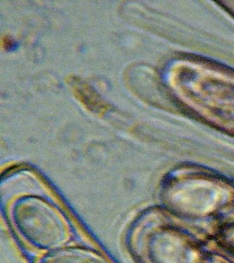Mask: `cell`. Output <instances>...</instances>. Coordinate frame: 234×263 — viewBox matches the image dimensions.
<instances>
[{
	"instance_id": "cell-4",
	"label": "cell",
	"mask_w": 234,
	"mask_h": 263,
	"mask_svg": "<svg viewBox=\"0 0 234 263\" xmlns=\"http://www.w3.org/2000/svg\"><path fill=\"white\" fill-rule=\"evenodd\" d=\"M3 46L6 49H11L14 46V42L9 37H5L3 39Z\"/></svg>"
},
{
	"instance_id": "cell-2",
	"label": "cell",
	"mask_w": 234,
	"mask_h": 263,
	"mask_svg": "<svg viewBox=\"0 0 234 263\" xmlns=\"http://www.w3.org/2000/svg\"><path fill=\"white\" fill-rule=\"evenodd\" d=\"M39 263H109L103 256L83 248H59L49 251Z\"/></svg>"
},
{
	"instance_id": "cell-1",
	"label": "cell",
	"mask_w": 234,
	"mask_h": 263,
	"mask_svg": "<svg viewBox=\"0 0 234 263\" xmlns=\"http://www.w3.org/2000/svg\"><path fill=\"white\" fill-rule=\"evenodd\" d=\"M13 222L23 237L37 249L53 251L68 240V226L57 209L38 197L19 199L12 209Z\"/></svg>"
},
{
	"instance_id": "cell-3",
	"label": "cell",
	"mask_w": 234,
	"mask_h": 263,
	"mask_svg": "<svg viewBox=\"0 0 234 263\" xmlns=\"http://www.w3.org/2000/svg\"><path fill=\"white\" fill-rule=\"evenodd\" d=\"M70 83L75 97L88 110L95 113H103L106 110L107 105L104 101L88 84L76 78L70 79Z\"/></svg>"
}]
</instances>
